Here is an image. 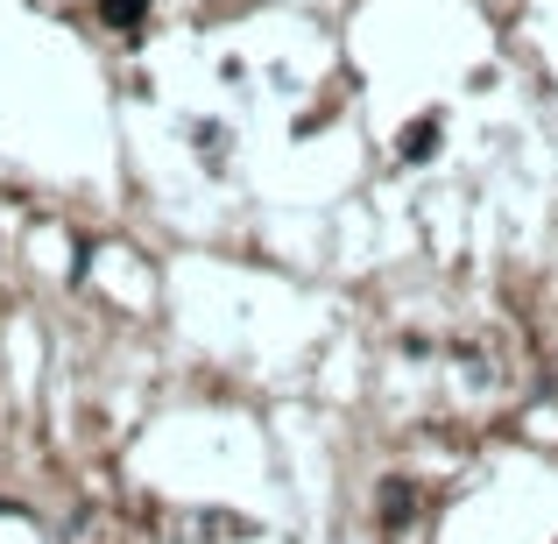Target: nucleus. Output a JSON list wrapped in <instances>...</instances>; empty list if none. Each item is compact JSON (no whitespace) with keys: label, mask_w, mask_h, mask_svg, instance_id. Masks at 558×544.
<instances>
[{"label":"nucleus","mask_w":558,"mask_h":544,"mask_svg":"<svg viewBox=\"0 0 558 544\" xmlns=\"http://www.w3.org/2000/svg\"><path fill=\"white\" fill-rule=\"evenodd\" d=\"M99 14H107L113 28H142V14H149V0H99Z\"/></svg>","instance_id":"nucleus-1"},{"label":"nucleus","mask_w":558,"mask_h":544,"mask_svg":"<svg viewBox=\"0 0 558 544\" xmlns=\"http://www.w3.org/2000/svg\"><path fill=\"white\" fill-rule=\"evenodd\" d=\"M432 142H438V121H417L403 135V156H410V164H424V156H432Z\"/></svg>","instance_id":"nucleus-2"}]
</instances>
